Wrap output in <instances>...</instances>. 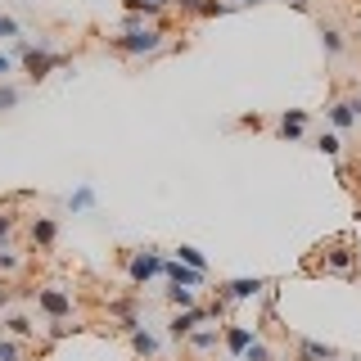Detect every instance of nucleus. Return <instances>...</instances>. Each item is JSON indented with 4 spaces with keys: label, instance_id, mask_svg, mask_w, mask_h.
Masks as SVG:
<instances>
[{
    "label": "nucleus",
    "instance_id": "aec40b11",
    "mask_svg": "<svg viewBox=\"0 0 361 361\" xmlns=\"http://www.w3.org/2000/svg\"><path fill=\"white\" fill-rule=\"evenodd\" d=\"M231 9H235L231 0H203L199 14H203V18H221V14H231Z\"/></svg>",
    "mask_w": 361,
    "mask_h": 361
},
{
    "label": "nucleus",
    "instance_id": "c85d7f7f",
    "mask_svg": "<svg viewBox=\"0 0 361 361\" xmlns=\"http://www.w3.org/2000/svg\"><path fill=\"white\" fill-rule=\"evenodd\" d=\"M122 5H127L131 14H158V9H149V5H145V0H122Z\"/></svg>",
    "mask_w": 361,
    "mask_h": 361
},
{
    "label": "nucleus",
    "instance_id": "ddd939ff",
    "mask_svg": "<svg viewBox=\"0 0 361 361\" xmlns=\"http://www.w3.org/2000/svg\"><path fill=\"white\" fill-rule=\"evenodd\" d=\"M185 338H190V348H195V353H212V348L221 343V330H217V325H208V330H190Z\"/></svg>",
    "mask_w": 361,
    "mask_h": 361
},
{
    "label": "nucleus",
    "instance_id": "bb28decb",
    "mask_svg": "<svg viewBox=\"0 0 361 361\" xmlns=\"http://www.w3.org/2000/svg\"><path fill=\"white\" fill-rule=\"evenodd\" d=\"M5 37H18V23L9 14H0V41H5Z\"/></svg>",
    "mask_w": 361,
    "mask_h": 361
},
{
    "label": "nucleus",
    "instance_id": "473e14b6",
    "mask_svg": "<svg viewBox=\"0 0 361 361\" xmlns=\"http://www.w3.org/2000/svg\"><path fill=\"white\" fill-rule=\"evenodd\" d=\"M348 104H353V113L361 118V95H353V99H348Z\"/></svg>",
    "mask_w": 361,
    "mask_h": 361
},
{
    "label": "nucleus",
    "instance_id": "7ed1b4c3",
    "mask_svg": "<svg viewBox=\"0 0 361 361\" xmlns=\"http://www.w3.org/2000/svg\"><path fill=\"white\" fill-rule=\"evenodd\" d=\"M18 54H23V68H27L32 82H41V77H50L54 68L68 63V54H59V50H32L27 41H18Z\"/></svg>",
    "mask_w": 361,
    "mask_h": 361
},
{
    "label": "nucleus",
    "instance_id": "f03ea898",
    "mask_svg": "<svg viewBox=\"0 0 361 361\" xmlns=\"http://www.w3.org/2000/svg\"><path fill=\"white\" fill-rule=\"evenodd\" d=\"M163 262H167V257L158 253V248H135V253H127V276H131V285L140 289V285H149L154 276H163Z\"/></svg>",
    "mask_w": 361,
    "mask_h": 361
},
{
    "label": "nucleus",
    "instance_id": "4be33fe9",
    "mask_svg": "<svg viewBox=\"0 0 361 361\" xmlns=\"http://www.w3.org/2000/svg\"><path fill=\"white\" fill-rule=\"evenodd\" d=\"M5 330H9V334H18V338H27V334H32V321H27V316H9Z\"/></svg>",
    "mask_w": 361,
    "mask_h": 361
},
{
    "label": "nucleus",
    "instance_id": "9b49d317",
    "mask_svg": "<svg viewBox=\"0 0 361 361\" xmlns=\"http://www.w3.org/2000/svg\"><path fill=\"white\" fill-rule=\"evenodd\" d=\"M54 240H59L54 217H37V221H32V244H37V248H54Z\"/></svg>",
    "mask_w": 361,
    "mask_h": 361
},
{
    "label": "nucleus",
    "instance_id": "cd10ccee",
    "mask_svg": "<svg viewBox=\"0 0 361 361\" xmlns=\"http://www.w3.org/2000/svg\"><path fill=\"white\" fill-rule=\"evenodd\" d=\"M77 330V325H68V321H54L50 325V338H63V334H73Z\"/></svg>",
    "mask_w": 361,
    "mask_h": 361
},
{
    "label": "nucleus",
    "instance_id": "a878e982",
    "mask_svg": "<svg viewBox=\"0 0 361 361\" xmlns=\"http://www.w3.org/2000/svg\"><path fill=\"white\" fill-rule=\"evenodd\" d=\"M9 231H14V212H9V208H0V244L9 240Z\"/></svg>",
    "mask_w": 361,
    "mask_h": 361
},
{
    "label": "nucleus",
    "instance_id": "f704fd0d",
    "mask_svg": "<svg viewBox=\"0 0 361 361\" xmlns=\"http://www.w3.org/2000/svg\"><path fill=\"white\" fill-rule=\"evenodd\" d=\"M231 5H235V9H240V5H257V0H231Z\"/></svg>",
    "mask_w": 361,
    "mask_h": 361
},
{
    "label": "nucleus",
    "instance_id": "7c9ffc66",
    "mask_svg": "<svg viewBox=\"0 0 361 361\" xmlns=\"http://www.w3.org/2000/svg\"><path fill=\"white\" fill-rule=\"evenodd\" d=\"M172 5H180V9H190V14H199V5H203V0H172Z\"/></svg>",
    "mask_w": 361,
    "mask_h": 361
},
{
    "label": "nucleus",
    "instance_id": "a211bd4d",
    "mask_svg": "<svg viewBox=\"0 0 361 361\" xmlns=\"http://www.w3.org/2000/svg\"><path fill=\"white\" fill-rule=\"evenodd\" d=\"M176 262H185V267H195V271H208V257H203L195 244H176Z\"/></svg>",
    "mask_w": 361,
    "mask_h": 361
},
{
    "label": "nucleus",
    "instance_id": "20e7f679",
    "mask_svg": "<svg viewBox=\"0 0 361 361\" xmlns=\"http://www.w3.org/2000/svg\"><path fill=\"white\" fill-rule=\"evenodd\" d=\"M37 307L50 316V321H68V316H73V293L63 285H45V289H37Z\"/></svg>",
    "mask_w": 361,
    "mask_h": 361
},
{
    "label": "nucleus",
    "instance_id": "6e6552de",
    "mask_svg": "<svg viewBox=\"0 0 361 361\" xmlns=\"http://www.w3.org/2000/svg\"><path fill=\"white\" fill-rule=\"evenodd\" d=\"M334 357L338 353L325 338H298V343H293V361H334Z\"/></svg>",
    "mask_w": 361,
    "mask_h": 361
},
{
    "label": "nucleus",
    "instance_id": "0eeeda50",
    "mask_svg": "<svg viewBox=\"0 0 361 361\" xmlns=\"http://www.w3.org/2000/svg\"><path fill=\"white\" fill-rule=\"evenodd\" d=\"M163 276H167V285H185V289H199L203 280H208V271H195V267H185V262H163Z\"/></svg>",
    "mask_w": 361,
    "mask_h": 361
},
{
    "label": "nucleus",
    "instance_id": "f257e3e1",
    "mask_svg": "<svg viewBox=\"0 0 361 361\" xmlns=\"http://www.w3.org/2000/svg\"><path fill=\"white\" fill-rule=\"evenodd\" d=\"M113 50L118 54H131V59H145V54H158L163 50V32L140 23V27H127L122 37H113Z\"/></svg>",
    "mask_w": 361,
    "mask_h": 361
},
{
    "label": "nucleus",
    "instance_id": "412c9836",
    "mask_svg": "<svg viewBox=\"0 0 361 361\" xmlns=\"http://www.w3.org/2000/svg\"><path fill=\"white\" fill-rule=\"evenodd\" d=\"M240 361H276V357H271V348L262 343V338H253V343L244 348V357H240Z\"/></svg>",
    "mask_w": 361,
    "mask_h": 361
},
{
    "label": "nucleus",
    "instance_id": "6ab92c4d",
    "mask_svg": "<svg viewBox=\"0 0 361 361\" xmlns=\"http://www.w3.org/2000/svg\"><path fill=\"white\" fill-rule=\"evenodd\" d=\"M316 149H321L325 158H338V149H343V140H338V131H321V135H316Z\"/></svg>",
    "mask_w": 361,
    "mask_h": 361
},
{
    "label": "nucleus",
    "instance_id": "2eb2a0df",
    "mask_svg": "<svg viewBox=\"0 0 361 361\" xmlns=\"http://www.w3.org/2000/svg\"><path fill=\"white\" fill-rule=\"evenodd\" d=\"M131 348H135V357H145V361L158 357V338L149 330H131Z\"/></svg>",
    "mask_w": 361,
    "mask_h": 361
},
{
    "label": "nucleus",
    "instance_id": "f3484780",
    "mask_svg": "<svg viewBox=\"0 0 361 361\" xmlns=\"http://www.w3.org/2000/svg\"><path fill=\"white\" fill-rule=\"evenodd\" d=\"M330 122H334L338 131H348V127H353V122H357L353 104H348V99H334V104H330Z\"/></svg>",
    "mask_w": 361,
    "mask_h": 361
},
{
    "label": "nucleus",
    "instance_id": "4468645a",
    "mask_svg": "<svg viewBox=\"0 0 361 361\" xmlns=\"http://www.w3.org/2000/svg\"><path fill=\"white\" fill-rule=\"evenodd\" d=\"M90 208H95V185H86V180H82V185L68 195V212H90Z\"/></svg>",
    "mask_w": 361,
    "mask_h": 361
},
{
    "label": "nucleus",
    "instance_id": "b1692460",
    "mask_svg": "<svg viewBox=\"0 0 361 361\" xmlns=\"http://www.w3.org/2000/svg\"><path fill=\"white\" fill-rule=\"evenodd\" d=\"M0 361H23V348L9 343V338H0Z\"/></svg>",
    "mask_w": 361,
    "mask_h": 361
},
{
    "label": "nucleus",
    "instance_id": "f8f14e48",
    "mask_svg": "<svg viewBox=\"0 0 361 361\" xmlns=\"http://www.w3.org/2000/svg\"><path fill=\"white\" fill-rule=\"evenodd\" d=\"M302 131H307V113H302V109H285V118H280V135H285V140H298Z\"/></svg>",
    "mask_w": 361,
    "mask_h": 361
},
{
    "label": "nucleus",
    "instance_id": "39448f33",
    "mask_svg": "<svg viewBox=\"0 0 361 361\" xmlns=\"http://www.w3.org/2000/svg\"><path fill=\"white\" fill-rule=\"evenodd\" d=\"M262 289H267V280H257V276L253 280H248V276L244 280H226V285L217 289V302H221V307H231V302H248V298H257Z\"/></svg>",
    "mask_w": 361,
    "mask_h": 361
},
{
    "label": "nucleus",
    "instance_id": "423d86ee",
    "mask_svg": "<svg viewBox=\"0 0 361 361\" xmlns=\"http://www.w3.org/2000/svg\"><path fill=\"white\" fill-rule=\"evenodd\" d=\"M212 321V307H190V312H176L172 321H167V334L172 338H185L190 330H199V325Z\"/></svg>",
    "mask_w": 361,
    "mask_h": 361
},
{
    "label": "nucleus",
    "instance_id": "72a5a7b5",
    "mask_svg": "<svg viewBox=\"0 0 361 361\" xmlns=\"http://www.w3.org/2000/svg\"><path fill=\"white\" fill-rule=\"evenodd\" d=\"M289 5H293V9H307V5H312V0H289Z\"/></svg>",
    "mask_w": 361,
    "mask_h": 361
},
{
    "label": "nucleus",
    "instance_id": "c756f323",
    "mask_svg": "<svg viewBox=\"0 0 361 361\" xmlns=\"http://www.w3.org/2000/svg\"><path fill=\"white\" fill-rule=\"evenodd\" d=\"M9 73H14V63H9V54H0V82H5Z\"/></svg>",
    "mask_w": 361,
    "mask_h": 361
},
{
    "label": "nucleus",
    "instance_id": "9d476101",
    "mask_svg": "<svg viewBox=\"0 0 361 361\" xmlns=\"http://www.w3.org/2000/svg\"><path fill=\"white\" fill-rule=\"evenodd\" d=\"M353 262H357L353 244H348V240H338V244L330 248V257H325V271H334V276H348V271H353Z\"/></svg>",
    "mask_w": 361,
    "mask_h": 361
},
{
    "label": "nucleus",
    "instance_id": "1a4fd4ad",
    "mask_svg": "<svg viewBox=\"0 0 361 361\" xmlns=\"http://www.w3.org/2000/svg\"><path fill=\"white\" fill-rule=\"evenodd\" d=\"M253 338H257V330H253V325H240V321H235V325H226V330H221V343L231 348L235 357H244V348L253 343Z\"/></svg>",
    "mask_w": 361,
    "mask_h": 361
},
{
    "label": "nucleus",
    "instance_id": "dca6fc26",
    "mask_svg": "<svg viewBox=\"0 0 361 361\" xmlns=\"http://www.w3.org/2000/svg\"><path fill=\"white\" fill-rule=\"evenodd\" d=\"M167 302H172L176 312H190V307H199L195 289H185V285H167Z\"/></svg>",
    "mask_w": 361,
    "mask_h": 361
},
{
    "label": "nucleus",
    "instance_id": "2f4dec72",
    "mask_svg": "<svg viewBox=\"0 0 361 361\" xmlns=\"http://www.w3.org/2000/svg\"><path fill=\"white\" fill-rule=\"evenodd\" d=\"M9 298H14V293H9V285L0 280V307H9Z\"/></svg>",
    "mask_w": 361,
    "mask_h": 361
},
{
    "label": "nucleus",
    "instance_id": "5701e85b",
    "mask_svg": "<svg viewBox=\"0 0 361 361\" xmlns=\"http://www.w3.org/2000/svg\"><path fill=\"white\" fill-rule=\"evenodd\" d=\"M321 41H325V50H330V54H338V50H343V37H338L334 27H321Z\"/></svg>",
    "mask_w": 361,
    "mask_h": 361
},
{
    "label": "nucleus",
    "instance_id": "393cba45",
    "mask_svg": "<svg viewBox=\"0 0 361 361\" xmlns=\"http://www.w3.org/2000/svg\"><path fill=\"white\" fill-rule=\"evenodd\" d=\"M14 104H18V90L0 82V113H5V109H14Z\"/></svg>",
    "mask_w": 361,
    "mask_h": 361
}]
</instances>
